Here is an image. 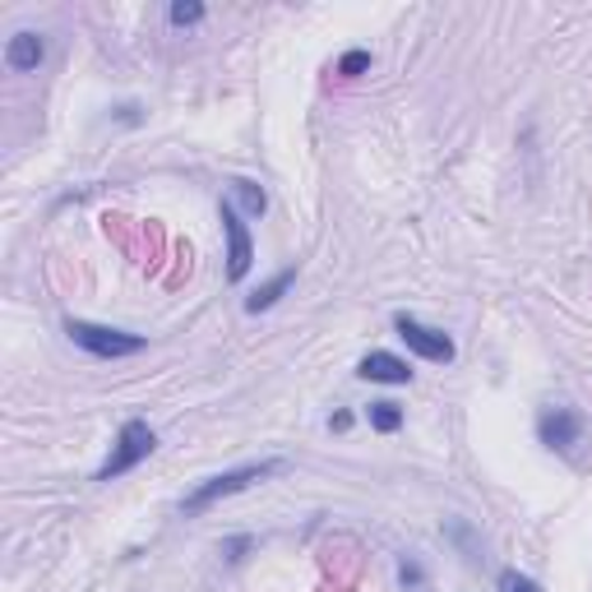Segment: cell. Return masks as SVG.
Segmentation results:
<instances>
[{
    "label": "cell",
    "mask_w": 592,
    "mask_h": 592,
    "mask_svg": "<svg viewBox=\"0 0 592 592\" xmlns=\"http://www.w3.org/2000/svg\"><path fill=\"white\" fill-rule=\"evenodd\" d=\"M273 473H283V463H278V459H265V463H246V467H228V473H218V477L200 481L195 491H190V496L181 500V514H185V518H200L204 510H214L218 500H228V496L250 491L255 481H265V477H273Z\"/></svg>",
    "instance_id": "cell-1"
},
{
    "label": "cell",
    "mask_w": 592,
    "mask_h": 592,
    "mask_svg": "<svg viewBox=\"0 0 592 592\" xmlns=\"http://www.w3.org/2000/svg\"><path fill=\"white\" fill-rule=\"evenodd\" d=\"M65 338L75 347H83L89 357H102V361H120V357H134L149 347L144 334H126V329L93 324V320H65Z\"/></svg>",
    "instance_id": "cell-2"
},
{
    "label": "cell",
    "mask_w": 592,
    "mask_h": 592,
    "mask_svg": "<svg viewBox=\"0 0 592 592\" xmlns=\"http://www.w3.org/2000/svg\"><path fill=\"white\" fill-rule=\"evenodd\" d=\"M153 449H158V435H153V426L149 422H139V416H130L126 426L116 430V445H112V454H107V463L93 473V481H116V477H126V473H134L139 463H144Z\"/></svg>",
    "instance_id": "cell-3"
},
{
    "label": "cell",
    "mask_w": 592,
    "mask_h": 592,
    "mask_svg": "<svg viewBox=\"0 0 592 592\" xmlns=\"http://www.w3.org/2000/svg\"><path fill=\"white\" fill-rule=\"evenodd\" d=\"M394 334L408 343V352H416L422 361H435V365H449L454 361V338L445 334V329H430V324H422L416 316H408V310H398L394 316Z\"/></svg>",
    "instance_id": "cell-4"
},
{
    "label": "cell",
    "mask_w": 592,
    "mask_h": 592,
    "mask_svg": "<svg viewBox=\"0 0 592 592\" xmlns=\"http://www.w3.org/2000/svg\"><path fill=\"white\" fill-rule=\"evenodd\" d=\"M218 218H222V232H228V278H232V283H241V278L250 273V265H255V241H250V228H246V218L236 214V204H232V200H222Z\"/></svg>",
    "instance_id": "cell-5"
},
{
    "label": "cell",
    "mask_w": 592,
    "mask_h": 592,
    "mask_svg": "<svg viewBox=\"0 0 592 592\" xmlns=\"http://www.w3.org/2000/svg\"><path fill=\"white\" fill-rule=\"evenodd\" d=\"M537 440L555 454H569L574 445H583V416L574 408H551L542 412V422H537Z\"/></svg>",
    "instance_id": "cell-6"
},
{
    "label": "cell",
    "mask_w": 592,
    "mask_h": 592,
    "mask_svg": "<svg viewBox=\"0 0 592 592\" xmlns=\"http://www.w3.org/2000/svg\"><path fill=\"white\" fill-rule=\"evenodd\" d=\"M357 375H361V379H375V385H412L408 361L394 357V352H371V357H361V361H357Z\"/></svg>",
    "instance_id": "cell-7"
},
{
    "label": "cell",
    "mask_w": 592,
    "mask_h": 592,
    "mask_svg": "<svg viewBox=\"0 0 592 592\" xmlns=\"http://www.w3.org/2000/svg\"><path fill=\"white\" fill-rule=\"evenodd\" d=\"M47 56V42L38 38V33H14L10 47H5V65L10 69H38Z\"/></svg>",
    "instance_id": "cell-8"
},
{
    "label": "cell",
    "mask_w": 592,
    "mask_h": 592,
    "mask_svg": "<svg viewBox=\"0 0 592 592\" xmlns=\"http://www.w3.org/2000/svg\"><path fill=\"white\" fill-rule=\"evenodd\" d=\"M292 283H296V269H283V273H273L269 283L259 287L255 296H246V310H250V316H259V310H273L278 301H283V292H287Z\"/></svg>",
    "instance_id": "cell-9"
},
{
    "label": "cell",
    "mask_w": 592,
    "mask_h": 592,
    "mask_svg": "<svg viewBox=\"0 0 592 592\" xmlns=\"http://www.w3.org/2000/svg\"><path fill=\"white\" fill-rule=\"evenodd\" d=\"M228 190H232L228 200H232V204H241V208H236L241 218H259V214H265V208H269V195H265V190H259L255 181H241V177H236Z\"/></svg>",
    "instance_id": "cell-10"
},
{
    "label": "cell",
    "mask_w": 592,
    "mask_h": 592,
    "mask_svg": "<svg viewBox=\"0 0 592 592\" xmlns=\"http://www.w3.org/2000/svg\"><path fill=\"white\" fill-rule=\"evenodd\" d=\"M365 422H371V430H379V435H394L398 426H403V408L398 403H371L365 408Z\"/></svg>",
    "instance_id": "cell-11"
},
{
    "label": "cell",
    "mask_w": 592,
    "mask_h": 592,
    "mask_svg": "<svg viewBox=\"0 0 592 592\" xmlns=\"http://www.w3.org/2000/svg\"><path fill=\"white\" fill-rule=\"evenodd\" d=\"M167 20L177 24V28H190V24H200V20H204V5H195V0H190V5H185V0H177V5L167 10Z\"/></svg>",
    "instance_id": "cell-12"
},
{
    "label": "cell",
    "mask_w": 592,
    "mask_h": 592,
    "mask_svg": "<svg viewBox=\"0 0 592 592\" xmlns=\"http://www.w3.org/2000/svg\"><path fill=\"white\" fill-rule=\"evenodd\" d=\"M365 69H371V51H347V56L338 61L343 79H357V75H365Z\"/></svg>",
    "instance_id": "cell-13"
},
{
    "label": "cell",
    "mask_w": 592,
    "mask_h": 592,
    "mask_svg": "<svg viewBox=\"0 0 592 592\" xmlns=\"http://www.w3.org/2000/svg\"><path fill=\"white\" fill-rule=\"evenodd\" d=\"M500 592H542V583L528 579V574H518V569H504L500 574Z\"/></svg>",
    "instance_id": "cell-14"
},
{
    "label": "cell",
    "mask_w": 592,
    "mask_h": 592,
    "mask_svg": "<svg viewBox=\"0 0 592 592\" xmlns=\"http://www.w3.org/2000/svg\"><path fill=\"white\" fill-rule=\"evenodd\" d=\"M347 426H352V416H347V412H334V416H329V430H347Z\"/></svg>",
    "instance_id": "cell-15"
}]
</instances>
